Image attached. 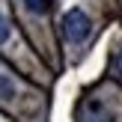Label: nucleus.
<instances>
[{"instance_id": "obj_1", "label": "nucleus", "mask_w": 122, "mask_h": 122, "mask_svg": "<svg viewBox=\"0 0 122 122\" xmlns=\"http://www.w3.org/2000/svg\"><path fill=\"white\" fill-rule=\"evenodd\" d=\"M63 33L69 42H83L89 36V18L81 9H69L63 15Z\"/></svg>"}, {"instance_id": "obj_3", "label": "nucleus", "mask_w": 122, "mask_h": 122, "mask_svg": "<svg viewBox=\"0 0 122 122\" xmlns=\"http://www.w3.org/2000/svg\"><path fill=\"white\" fill-rule=\"evenodd\" d=\"M24 3H27V9L36 12V15H45V12L51 9V0H24Z\"/></svg>"}, {"instance_id": "obj_5", "label": "nucleus", "mask_w": 122, "mask_h": 122, "mask_svg": "<svg viewBox=\"0 0 122 122\" xmlns=\"http://www.w3.org/2000/svg\"><path fill=\"white\" fill-rule=\"evenodd\" d=\"M6 39H9V21H6V18L0 15V45H3Z\"/></svg>"}, {"instance_id": "obj_6", "label": "nucleus", "mask_w": 122, "mask_h": 122, "mask_svg": "<svg viewBox=\"0 0 122 122\" xmlns=\"http://www.w3.org/2000/svg\"><path fill=\"white\" fill-rule=\"evenodd\" d=\"M113 71H116V75L122 77V51L116 54V57H113Z\"/></svg>"}, {"instance_id": "obj_4", "label": "nucleus", "mask_w": 122, "mask_h": 122, "mask_svg": "<svg viewBox=\"0 0 122 122\" xmlns=\"http://www.w3.org/2000/svg\"><path fill=\"white\" fill-rule=\"evenodd\" d=\"M12 95H15V83L6 75H0V98H12Z\"/></svg>"}, {"instance_id": "obj_2", "label": "nucleus", "mask_w": 122, "mask_h": 122, "mask_svg": "<svg viewBox=\"0 0 122 122\" xmlns=\"http://www.w3.org/2000/svg\"><path fill=\"white\" fill-rule=\"evenodd\" d=\"M86 122H110L101 101H86Z\"/></svg>"}]
</instances>
